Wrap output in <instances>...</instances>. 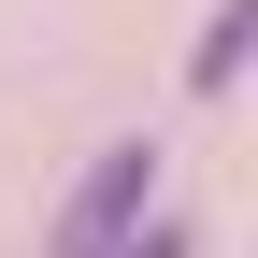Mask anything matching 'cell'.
<instances>
[{"label": "cell", "mask_w": 258, "mask_h": 258, "mask_svg": "<svg viewBox=\"0 0 258 258\" xmlns=\"http://www.w3.org/2000/svg\"><path fill=\"white\" fill-rule=\"evenodd\" d=\"M144 215H158V144H101V172L57 201V244H43V258H115Z\"/></svg>", "instance_id": "6da1fadb"}, {"label": "cell", "mask_w": 258, "mask_h": 258, "mask_svg": "<svg viewBox=\"0 0 258 258\" xmlns=\"http://www.w3.org/2000/svg\"><path fill=\"white\" fill-rule=\"evenodd\" d=\"M244 43H258V0H215V29H201V57H186V86H201V101H230Z\"/></svg>", "instance_id": "7a4b0ae2"}, {"label": "cell", "mask_w": 258, "mask_h": 258, "mask_svg": "<svg viewBox=\"0 0 258 258\" xmlns=\"http://www.w3.org/2000/svg\"><path fill=\"white\" fill-rule=\"evenodd\" d=\"M115 258H186V215H144V230H129Z\"/></svg>", "instance_id": "3957f363"}]
</instances>
